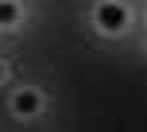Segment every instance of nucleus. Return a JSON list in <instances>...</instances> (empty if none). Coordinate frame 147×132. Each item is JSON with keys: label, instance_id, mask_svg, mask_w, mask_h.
<instances>
[{"label": "nucleus", "instance_id": "nucleus-1", "mask_svg": "<svg viewBox=\"0 0 147 132\" xmlns=\"http://www.w3.org/2000/svg\"><path fill=\"white\" fill-rule=\"evenodd\" d=\"M93 16H97V27L101 31H124L128 27V8L120 0H101Z\"/></svg>", "mask_w": 147, "mask_h": 132}, {"label": "nucleus", "instance_id": "nucleus-2", "mask_svg": "<svg viewBox=\"0 0 147 132\" xmlns=\"http://www.w3.org/2000/svg\"><path fill=\"white\" fill-rule=\"evenodd\" d=\"M39 105H43V97H39L35 89H20V93L12 97V113H20V117H31V113H39Z\"/></svg>", "mask_w": 147, "mask_h": 132}, {"label": "nucleus", "instance_id": "nucleus-3", "mask_svg": "<svg viewBox=\"0 0 147 132\" xmlns=\"http://www.w3.org/2000/svg\"><path fill=\"white\" fill-rule=\"evenodd\" d=\"M20 4L16 0H0V27H12V23H20Z\"/></svg>", "mask_w": 147, "mask_h": 132}, {"label": "nucleus", "instance_id": "nucleus-4", "mask_svg": "<svg viewBox=\"0 0 147 132\" xmlns=\"http://www.w3.org/2000/svg\"><path fill=\"white\" fill-rule=\"evenodd\" d=\"M0 82H4V62H0Z\"/></svg>", "mask_w": 147, "mask_h": 132}]
</instances>
